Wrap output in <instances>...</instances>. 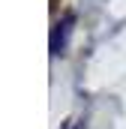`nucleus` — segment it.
Masks as SVG:
<instances>
[{"label":"nucleus","instance_id":"nucleus-1","mask_svg":"<svg viewBox=\"0 0 126 129\" xmlns=\"http://www.w3.org/2000/svg\"><path fill=\"white\" fill-rule=\"evenodd\" d=\"M69 24H72V18H66V21L60 24L63 30L54 33V42H51V48H54V51H60V48H63V42H66V33H69Z\"/></svg>","mask_w":126,"mask_h":129}]
</instances>
